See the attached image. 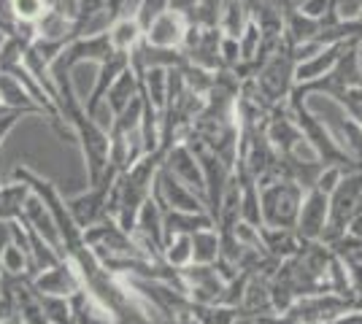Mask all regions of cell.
<instances>
[{"mask_svg":"<svg viewBox=\"0 0 362 324\" xmlns=\"http://www.w3.org/2000/svg\"><path fill=\"white\" fill-rule=\"evenodd\" d=\"M259 189V211H262V227L276 230H295L300 203L305 198V189L289 179H279L273 184L257 186Z\"/></svg>","mask_w":362,"mask_h":324,"instance_id":"6da1fadb","label":"cell"},{"mask_svg":"<svg viewBox=\"0 0 362 324\" xmlns=\"http://www.w3.org/2000/svg\"><path fill=\"white\" fill-rule=\"evenodd\" d=\"M151 198L163 205V211H181V214H209L206 211V200L195 195L189 186H184L165 168L160 165L157 176H154V186H151Z\"/></svg>","mask_w":362,"mask_h":324,"instance_id":"7a4b0ae2","label":"cell"},{"mask_svg":"<svg viewBox=\"0 0 362 324\" xmlns=\"http://www.w3.org/2000/svg\"><path fill=\"white\" fill-rule=\"evenodd\" d=\"M292 78H295V60L289 49H279L257 71V87L268 103H279L292 95Z\"/></svg>","mask_w":362,"mask_h":324,"instance_id":"3957f363","label":"cell"},{"mask_svg":"<svg viewBox=\"0 0 362 324\" xmlns=\"http://www.w3.org/2000/svg\"><path fill=\"white\" fill-rule=\"evenodd\" d=\"M327 222H330V198L319 189H308L300 203L295 232L305 244H319L325 230H327Z\"/></svg>","mask_w":362,"mask_h":324,"instance_id":"277c9868","label":"cell"},{"mask_svg":"<svg viewBox=\"0 0 362 324\" xmlns=\"http://www.w3.org/2000/svg\"><path fill=\"white\" fill-rule=\"evenodd\" d=\"M33 292L35 294H46V297H74L84 289V284H81V278L76 273V268L71 265V260L65 257L60 265H54V268H49L44 273H35L33 276Z\"/></svg>","mask_w":362,"mask_h":324,"instance_id":"5b68a950","label":"cell"},{"mask_svg":"<svg viewBox=\"0 0 362 324\" xmlns=\"http://www.w3.org/2000/svg\"><path fill=\"white\" fill-rule=\"evenodd\" d=\"M184 186H189L195 195L206 200V181H203V168L197 155L187 146V143H176L173 149H168L165 162H163Z\"/></svg>","mask_w":362,"mask_h":324,"instance_id":"8992f818","label":"cell"},{"mask_svg":"<svg viewBox=\"0 0 362 324\" xmlns=\"http://www.w3.org/2000/svg\"><path fill=\"white\" fill-rule=\"evenodd\" d=\"M187 16L179 11H168L160 19H154L146 32H144V44H149L154 49H181L184 35H187Z\"/></svg>","mask_w":362,"mask_h":324,"instance_id":"52a82bcc","label":"cell"},{"mask_svg":"<svg viewBox=\"0 0 362 324\" xmlns=\"http://www.w3.org/2000/svg\"><path fill=\"white\" fill-rule=\"evenodd\" d=\"M108 44L119 54H133L144 44V28L136 22V16H117L114 25L108 28Z\"/></svg>","mask_w":362,"mask_h":324,"instance_id":"ba28073f","label":"cell"},{"mask_svg":"<svg viewBox=\"0 0 362 324\" xmlns=\"http://www.w3.org/2000/svg\"><path fill=\"white\" fill-rule=\"evenodd\" d=\"M138 87H141V81H138V73L133 68L122 71L119 76H117V81L108 87V92H106V103H108V108L114 111V116H119L122 111L136 100Z\"/></svg>","mask_w":362,"mask_h":324,"instance_id":"9c48e42d","label":"cell"},{"mask_svg":"<svg viewBox=\"0 0 362 324\" xmlns=\"http://www.w3.org/2000/svg\"><path fill=\"white\" fill-rule=\"evenodd\" d=\"M68 73H71L68 81H71V92H74V97L81 103V106H87L92 92H95V87H98L100 62H76V65H71Z\"/></svg>","mask_w":362,"mask_h":324,"instance_id":"30bf717a","label":"cell"},{"mask_svg":"<svg viewBox=\"0 0 362 324\" xmlns=\"http://www.w3.org/2000/svg\"><path fill=\"white\" fill-rule=\"evenodd\" d=\"M219 230L206 227L192 235V265H216L219 263Z\"/></svg>","mask_w":362,"mask_h":324,"instance_id":"8fae6325","label":"cell"},{"mask_svg":"<svg viewBox=\"0 0 362 324\" xmlns=\"http://www.w3.org/2000/svg\"><path fill=\"white\" fill-rule=\"evenodd\" d=\"M163 263L173 270L192 265V235H168L163 246Z\"/></svg>","mask_w":362,"mask_h":324,"instance_id":"7c38bea8","label":"cell"},{"mask_svg":"<svg viewBox=\"0 0 362 324\" xmlns=\"http://www.w3.org/2000/svg\"><path fill=\"white\" fill-rule=\"evenodd\" d=\"M54 0H11V19L25 25H38Z\"/></svg>","mask_w":362,"mask_h":324,"instance_id":"4fadbf2b","label":"cell"},{"mask_svg":"<svg viewBox=\"0 0 362 324\" xmlns=\"http://www.w3.org/2000/svg\"><path fill=\"white\" fill-rule=\"evenodd\" d=\"M241 316L238 308L230 306H195L192 303V319L197 324H235Z\"/></svg>","mask_w":362,"mask_h":324,"instance_id":"5bb4252c","label":"cell"},{"mask_svg":"<svg viewBox=\"0 0 362 324\" xmlns=\"http://www.w3.org/2000/svg\"><path fill=\"white\" fill-rule=\"evenodd\" d=\"M170 11V0H138L136 6V22L144 28V32H146V28H149L154 19H160L163 14H168Z\"/></svg>","mask_w":362,"mask_h":324,"instance_id":"9a60e30c","label":"cell"},{"mask_svg":"<svg viewBox=\"0 0 362 324\" xmlns=\"http://www.w3.org/2000/svg\"><path fill=\"white\" fill-rule=\"evenodd\" d=\"M300 14L314 19V22H325V14H335L332 11V0H305L300 6Z\"/></svg>","mask_w":362,"mask_h":324,"instance_id":"2e32d148","label":"cell"},{"mask_svg":"<svg viewBox=\"0 0 362 324\" xmlns=\"http://www.w3.org/2000/svg\"><path fill=\"white\" fill-rule=\"evenodd\" d=\"M16 119H19V111H11V114H3V116H0V143L8 136V130L16 124Z\"/></svg>","mask_w":362,"mask_h":324,"instance_id":"e0dca14e","label":"cell"},{"mask_svg":"<svg viewBox=\"0 0 362 324\" xmlns=\"http://www.w3.org/2000/svg\"><path fill=\"white\" fill-rule=\"evenodd\" d=\"M332 324H362V311H349L341 319H335Z\"/></svg>","mask_w":362,"mask_h":324,"instance_id":"ac0fdd59","label":"cell"},{"mask_svg":"<svg viewBox=\"0 0 362 324\" xmlns=\"http://www.w3.org/2000/svg\"><path fill=\"white\" fill-rule=\"evenodd\" d=\"M0 108H3V97H0Z\"/></svg>","mask_w":362,"mask_h":324,"instance_id":"d6986e66","label":"cell"}]
</instances>
